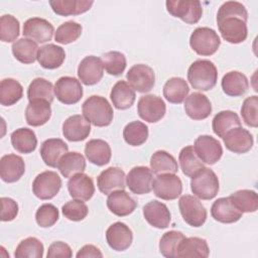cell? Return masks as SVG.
<instances>
[{"instance_id": "1", "label": "cell", "mask_w": 258, "mask_h": 258, "mask_svg": "<svg viewBox=\"0 0 258 258\" xmlns=\"http://www.w3.org/2000/svg\"><path fill=\"white\" fill-rule=\"evenodd\" d=\"M248 12L237 1L223 3L217 13V23L222 37L230 43H241L248 36Z\"/></svg>"}, {"instance_id": "2", "label": "cell", "mask_w": 258, "mask_h": 258, "mask_svg": "<svg viewBox=\"0 0 258 258\" xmlns=\"http://www.w3.org/2000/svg\"><path fill=\"white\" fill-rule=\"evenodd\" d=\"M187 80L196 90H212L218 81L217 68L209 59H198L189 66L187 70Z\"/></svg>"}, {"instance_id": "3", "label": "cell", "mask_w": 258, "mask_h": 258, "mask_svg": "<svg viewBox=\"0 0 258 258\" xmlns=\"http://www.w3.org/2000/svg\"><path fill=\"white\" fill-rule=\"evenodd\" d=\"M84 117L96 127H105L112 123L114 112L108 100L102 96L89 97L82 106Z\"/></svg>"}, {"instance_id": "4", "label": "cell", "mask_w": 258, "mask_h": 258, "mask_svg": "<svg viewBox=\"0 0 258 258\" xmlns=\"http://www.w3.org/2000/svg\"><path fill=\"white\" fill-rule=\"evenodd\" d=\"M219 178L209 167H203L191 176L190 189L195 197L201 200H212L219 191Z\"/></svg>"}, {"instance_id": "5", "label": "cell", "mask_w": 258, "mask_h": 258, "mask_svg": "<svg viewBox=\"0 0 258 258\" xmlns=\"http://www.w3.org/2000/svg\"><path fill=\"white\" fill-rule=\"evenodd\" d=\"M189 45L199 55L209 56L219 49L221 39L214 29L210 27H198L190 34Z\"/></svg>"}, {"instance_id": "6", "label": "cell", "mask_w": 258, "mask_h": 258, "mask_svg": "<svg viewBox=\"0 0 258 258\" xmlns=\"http://www.w3.org/2000/svg\"><path fill=\"white\" fill-rule=\"evenodd\" d=\"M165 5L170 15L187 24L198 23L203 15V7L198 0H168Z\"/></svg>"}, {"instance_id": "7", "label": "cell", "mask_w": 258, "mask_h": 258, "mask_svg": "<svg viewBox=\"0 0 258 258\" xmlns=\"http://www.w3.org/2000/svg\"><path fill=\"white\" fill-rule=\"evenodd\" d=\"M178 208L183 221L191 227H202L207 220V210L195 196L184 195L178 201Z\"/></svg>"}, {"instance_id": "8", "label": "cell", "mask_w": 258, "mask_h": 258, "mask_svg": "<svg viewBox=\"0 0 258 258\" xmlns=\"http://www.w3.org/2000/svg\"><path fill=\"white\" fill-rule=\"evenodd\" d=\"M154 195L164 201L177 199L182 191V182L175 173H161L153 179Z\"/></svg>"}, {"instance_id": "9", "label": "cell", "mask_w": 258, "mask_h": 258, "mask_svg": "<svg viewBox=\"0 0 258 258\" xmlns=\"http://www.w3.org/2000/svg\"><path fill=\"white\" fill-rule=\"evenodd\" d=\"M61 187V178L51 170L43 171L36 175L32 182V191L39 200L54 198Z\"/></svg>"}, {"instance_id": "10", "label": "cell", "mask_w": 258, "mask_h": 258, "mask_svg": "<svg viewBox=\"0 0 258 258\" xmlns=\"http://www.w3.org/2000/svg\"><path fill=\"white\" fill-rule=\"evenodd\" d=\"M56 99L64 105L77 104L83 97V87L81 82L73 77L59 78L53 88Z\"/></svg>"}, {"instance_id": "11", "label": "cell", "mask_w": 258, "mask_h": 258, "mask_svg": "<svg viewBox=\"0 0 258 258\" xmlns=\"http://www.w3.org/2000/svg\"><path fill=\"white\" fill-rule=\"evenodd\" d=\"M128 84L139 93L150 92L155 85V74L152 68L144 63L134 64L126 75Z\"/></svg>"}, {"instance_id": "12", "label": "cell", "mask_w": 258, "mask_h": 258, "mask_svg": "<svg viewBox=\"0 0 258 258\" xmlns=\"http://www.w3.org/2000/svg\"><path fill=\"white\" fill-rule=\"evenodd\" d=\"M166 112L164 101L156 95L142 96L137 104L139 117L149 123H156L161 120Z\"/></svg>"}, {"instance_id": "13", "label": "cell", "mask_w": 258, "mask_h": 258, "mask_svg": "<svg viewBox=\"0 0 258 258\" xmlns=\"http://www.w3.org/2000/svg\"><path fill=\"white\" fill-rule=\"evenodd\" d=\"M194 149L199 158L206 164L213 165L218 162L223 155L221 143L210 135H201L195 140Z\"/></svg>"}, {"instance_id": "14", "label": "cell", "mask_w": 258, "mask_h": 258, "mask_svg": "<svg viewBox=\"0 0 258 258\" xmlns=\"http://www.w3.org/2000/svg\"><path fill=\"white\" fill-rule=\"evenodd\" d=\"M153 172L147 166H135L126 176V185L135 195H146L151 191Z\"/></svg>"}, {"instance_id": "15", "label": "cell", "mask_w": 258, "mask_h": 258, "mask_svg": "<svg viewBox=\"0 0 258 258\" xmlns=\"http://www.w3.org/2000/svg\"><path fill=\"white\" fill-rule=\"evenodd\" d=\"M104 75V64L102 58L95 55L84 57L78 67V77L86 86L98 84Z\"/></svg>"}, {"instance_id": "16", "label": "cell", "mask_w": 258, "mask_h": 258, "mask_svg": "<svg viewBox=\"0 0 258 258\" xmlns=\"http://www.w3.org/2000/svg\"><path fill=\"white\" fill-rule=\"evenodd\" d=\"M54 32L52 24L44 18L32 17L23 24V36L38 43H44L51 40Z\"/></svg>"}, {"instance_id": "17", "label": "cell", "mask_w": 258, "mask_h": 258, "mask_svg": "<svg viewBox=\"0 0 258 258\" xmlns=\"http://www.w3.org/2000/svg\"><path fill=\"white\" fill-rule=\"evenodd\" d=\"M222 138L226 148L238 154L248 152L254 143L252 134L241 126L229 130Z\"/></svg>"}, {"instance_id": "18", "label": "cell", "mask_w": 258, "mask_h": 258, "mask_svg": "<svg viewBox=\"0 0 258 258\" xmlns=\"http://www.w3.org/2000/svg\"><path fill=\"white\" fill-rule=\"evenodd\" d=\"M106 240L110 248L115 251L127 250L133 241L131 229L122 222H116L106 231Z\"/></svg>"}, {"instance_id": "19", "label": "cell", "mask_w": 258, "mask_h": 258, "mask_svg": "<svg viewBox=\"0 0 258 258\" xmlns=\"http://www.w3.org/2000/svg\"><path fill=\"white\" fill-rule=\"evenodd\" d=\"M125 172L120 167L111 166L103 170L97 177L99 190L104 195H109L118 189L125 187Z\"/></svg>"}, {"instance_id": "20", "label": "cell", "mask_w": 258, "mask_h": 258, "mask_svg": "<svg viewBox=\"0 0 258 258\" xmlns=\"http://www.w3.org/2000/svg\"><path fill=\"white\" fill-rule=\"evenodd\" d=\"M143 216L147 223L157 229H165L169 226L171 215L167 206L158 201H151L143 207Z\"/></svg>"}, {"instance_id": "21", "label": "cell", "mask_w": 258, "mask_h": 258, "mask_svg": "<svg viewBox=\"0 0 258 258\" xmlns=\"http://www.w3.org/2000/svg\"><path fill=\"white\" fill-rule=\"evenodd\" d=\"M25 172V163L21 156L6 154L0 159V176L5 182L18 181Z\"/></svg>"}, {"instance_id": "22", "label": "cell", "mask_w": 258, "mask_h": 258, "mask_svg": "<svg viewBox=\"0 0 258 258\" xmlns=\"http://www.w3.org/2000/svg\"><path fill=\"white\" fill-rule=\"evenodd\" d=\"M91 132V123L82 115H73L62 124L63 136L72 142L85 140Z\"/></svg>"}, {"instance_id": "23", "label": "cell", "mask_w": 258, "mask_h": 258, "mask_svg": "<svg viewBox=\"0 0 258 258\" xmlns=\"http://www.w3.org/2000/svg\"><path fill=\"white\" fill-rule=\"evenodd\" d=\"M212 217L223 224H232L238 222L243 213L239 211L232 203L230 197L220 198L216 200L211 208Z\"/></svg>"}, {"instance_id": "24", "label": "cell", "mask_w": 258, "mask_h": 258, "mask_svg": "<svg viewBox=\"0 0 258 258\" xmlns=\"http://www.w3.org/2000/svg\"><path fill=\"white\" fill-rule=\"evenodd\" d=\"M184 111L192 120H204L212 113V105L208 97L196 92L185 98Z\"/></svg>"}, {"instance_id": "25", "label": "cell", "mask_w": 258, "mask_h": 258, "mask_svg": "<svg viewBox=\"0 0 258 258\" xmlns=\"http://www.w3.org/2000/svg\"><path fill=\"white\" fill-rule=\"evenodd\" d=\"M107 207L111 213L118 217H126L134 212L137 203L124 189L112 191L107 198Z\"/></svg>"}, {"instance_id": "26", "label": "cell", "mask_w": 258, "mask_h": 258, "mask_svg": "<svg viewBox=\"0 0 258 258\" xmlns=\"http://www.w3.org/2000/svg\"><path fill=\"white\" fill-rule=\"evenodd\" d=\"M68 190L73 199L89 201L95 194V185L93 179L88 174L80 172L70 178Z\"/></svg>"}, {"instance_id": "27", "label": "cell", "mask_w": 258, "mask_h": 258, "mask_svg": "<svg viewBox=\"0 0 258 258\" xmlns=\"http://www.w3.org/2000/svg\"><path fill=\"white\" fill-rule=\"evenodd\" d=\"M69 150L68 144L60 138L46 139L40 146V156L49 167H57L60 157Z\"/></svg>"}, {"instance_id": "28", "label": "cell", "mask_w": 258, "mask_h": 258, "mask_svg": "<svg viewBox=\"0 0 258 258\" xmlns=\"http://www.w3.org/2000/svg\"><path fill=\"white\" fill-rule=\"evenodd\" d=\"M85 155L91 163L103 166L110 162L112 155L111 147L103 139H91L85 146Z\"/></svg>"}, {"instance_id": "29", "label": "cell", "mask_w": 258, "mask_h": 258, "mask_svg": "<svg viewBox=\"0 0 258 258\" xmlns=\"http://www.w3.org/2000/svg\"><path fill=\"white\" fill-rule=\"evenodd\" d=\"M51 116L50 103L44 100L29 101L25 109V119L28 125L38 127L44 125Z\"/></svg>"}, {"instance_id": "30", "label": "cell", "mask_w": 258, "mask_h": 258, "mask_svg": "<svg viewBox=\"0 0 258 258\" xmlns=\"http://www.w3.org/2000/svg\"><path fill=\"white\" fill-rule=\"evenodd\" d=\"M66 58V52L61 46L53 43H47L38 48L37 61L46 70H54L59 68Z\"/></svg>"}, {"instance_id": "31", "label": "cell", "mask_w": 258, "mask_h": 258, "mask_svg": "<svg viewBox=\"0 0 258 258\" xmlns=\"http://www.w3.org/2000/svg\"><path fill=\"white\" fill-rule=\"evenodd\" d=\"M210 255L208 242L199 237L184 238L178 245L176 257L207 258Z\"/></svg>"}, {"instance_id": "32", "label": "cell", "mask_w": 258, "mask_h": 258, "mask_svg": "<svg viewBox=\"0 0 258 258\" xmlns=\"http://www.w3.org/2000/svg\"><path fill=\"white\" fill-rule=\"evenodd\" d=\"M221 86L226 95L230 97H240L249 89V82L244 74L232 71L224 75Z\"/></svg>"}, {"instance_id": "33", "label": "cell", "mask_w": 258, "mask_h": 258, "mask_svg": "<svg viewBox=\"0 0 258 258\" xmlns=\"http://www.w3.org/2000/svg\"><path fill=\"white\" fill-rule=\"evenodd\" d=\"M135 91L126 81H118L110 93L111 101L118 110H126L135 102Z\"/></svg>"}, {"instance_id": "34", "label": "cell", "mask_w": 258, "mask_h": 258, "mask_svg": "<svg viewBox=\"0 0 258 258\" xmlns=\"http://www.w3.org/2000/svg\"><path fill=\"white\" fill-rule=\"evenodd\" d=\"M94 4L89 0H50L49 5L52 11L60 16L79 15L89 11Z\"/></svg>"}, {"instance_id": "35", "label": "cell", "mask_w": 258, "mask_h": 258, "mask_svg": "<svg viewBox=\"0 0 258 258\" xmlns=\"http://www.w3.org/2000/svg\"><path fill=\"white\" fill-rule=\"evenodd\" d=\"M57 168L63 177L71 178L86 169V159L79 152H67L60 157Z\"/></svg>"}, {"instance_id": "36", "label": "cell", "mask_w": 258, "mask_h": 258, "mask_svg": "<svg viewBox=\"0 0 258 258\" xmlns=\"http://www.w3.org/2000/svg\"><path fill=\"white\" fill-rule=\"evenodd\" d=\"M189 87L182 78L173 77L166 81L163 86V96L171 104H180L187 97Z\"/></svg>"}, {"instance_id": "37", "label": "cell", "mask_w": 258, "mask_h": 258, "mask_svg": "<svg viewBox=\"0 0 258 258\" xmlns=\"http://www.w3.org/2000/svg\"><path fill=\"white\" fill-rule=\"evenodd\" d=\"M11 144L13 148L24 154L31 153L37 146V138L33 130L29 128H19L12 132Z\"/></svg>"}, {"instance_id": "38", "label": "cell", "mask_w": 258, "mask_h": 258, "mask_svg": "<svg viewBox=\"0 0 258 258\" xmlns=\"http://www.w3.org/2000/svg\"><path fill=\"white\" fill-rule=\"evenodd\" d=\"M37 42L29 38H20L13 42L12 44V53L14 57L22 63H33L37 58L38 51Z\"/></svg>"}, {"instance_id": "39", "label": "cell", "mask_w": 258, "mask_h": 258, "mask_svg": "<svg viewBox=\"0 0 258 258\" xmlns=\"http://www.w3.org/2000/svg\"><path fill=\"white\" fill-rule=\"evenodd\" d=\"M150 169L155 174L176 173L178 165L171 154L164 150H157L151 155Z\"/></svg>"}, {"instance_id": "40", "label": "cell", "mask_w": 258, "mask_h": 258, "mask_svg": "<svg viewBox=\"0 0 258 258\" xmlns=\"http://www.w3.org/2000/svg\"><path fill=\"white\" fill-rule=\"evenodd\" d=\"M241 126V120L239 116L230 110L221 111L218 114L215 115L213 121H212V128L214 133L219 136L223 137L229 130L240 127Z\"/></svg>"}, {"instance_id": "41", "label": "cell", "mask_w": 258, "mask_h": 258, "mask_svg": "<svg viewBox=\"0 0 258 258\" xmlns=\"http://www.w3.org/2000/svg\"><path fill=\"white\" fill-rule=\"evenodd\" d=\"M23 96L21 84L11 78L4 79L0 83V103L3 106L16 104Z\"/></svg>"}, {"instance_id": "42", "label": "cell", "mask_w": 258, "mask_h": 258, "mask_svg": "<svg viewBox=\"0 0 258 258\" xmlns=\"http://www.w3.org/2000/svg\"><path fill=\"white\" fill-rule=\"evenodd\" d=\"M178 161L182 173L191 177L196 172L204 167V162L197 155L194 146L188 145L183 147L178 155Z\"/></svg>"}, {"instance_id": "43", "label": "cell", "mask_w": 258, "mask_h": 258, "mask_svg": "<svg viewBox=\"0 0 258 258\" xmlns=\"http://www.w3.org/2000/svg\"><path fill=\"white\" fill-rule=\"evenodd\" d=\"M53 88L49 81L43 78H35L28 86L27 98L29 101L44 100L51 103L53 101Z\"/></svg>"}, {"instance_id": "44", "label": "cell", "mask_w": 258, "mask_h": 258, "mask_svg": "<svg viewBox=\"0 0 258 258\" xmlns=\"http://www.w3.org/2000/svg\"><path fill=\"white\" fill-rule=\"evenodd\" d=\"M232 203L242 213H254L258 209V197L251 189H240L230 196Z\"/></svg>"}, {"instance_id": "45", "label": "cell", "mask_w": 258, "mask_h": 258, "mask_svg": "<svg viewBox=\"0 0 258 258\" xmlns=\"http://www.w3.org/2000/svg\"><path fill=\"white\" fill-rule=\"evenodd\" d=\"M123 137L127 144L140 146L148 138V127L140 121L130 122L123 129Z\"/></svg>"}, {"instance_id": "46", "label": "cell", "mask_w": 258, "mask_h": 258, "mask_svg": "<svg viewBox=\"0 0 258 258\" xmlns=\"http://www.w3.org/2000/svg\"><path fill=\"white\" fill-rule=\"evenodd\" d=\"M43 244L35 237L22 240L15 249L16 258H41L43 256Z\"/></svg>"}, {"instance_id": "47", "label": "cell", "mask_w": 258, "mask_h": 258, "mask_svg": "<svg viewBox=\"0 0 258 258\" xmlns=\"http://www.w3.org/2000/svg\"><path fill=\"white\" fill-rule=\"evenodd\" d=\"M185 236L179 231H168L162 235L159 241V251L161 255L167 258L176 257V251L179 243Z\"/></svg>"}, {"instance_id": "48", "label": "cell", "mask_w": 258, "mask_h": 258, "mask_svg": "<svg viewBox=\"0 0 258 258\" xmlns=\"http://www.w3.org/2000/svg\"><path fill=\"white\" fill-rule=\"evenodd\" d=\"M83 27L76 21H67L60 24L55 33L54 40L60 44H69L76 41L82 34Z\"/></svg>"}, {"instance_id": "49", "label": "cell", "mask_w": 258, "mask_h": 258, "mask_svg": "<svg viewBox=\"0 0 258 258\" xmlns=\"http://www.w3.org/2000/svg\"><path fill=\"white\" fill-rule=\"evenodd\" d=\"M103 64L107 74L111 76H120L126 69L125 55L117 50L108 51L103 55Z\"/></svg>"}, {"instance_id": "50", "label": "cell", "mask_w": 258, "mask_h": 258, "mask_svg": "<svg viewBox=\"0 0 258 258\" xmlns=\"http://www.w3.org/2000/svg\"><path fill=\"white\" fill-rule=\"evenodd\" d=\"M20 24L16 17L4 14L0 18V39L3 42H12L19 36Z\"/></svg>"}, {"instance_id": "51", "label": "cell", "mask_w": 258, "mask_h": 258, "mask_svg": "<svg viewBox=\"0 0 258 258\" xmlns=\"http://www.w3.org/2000/svg\"><path fill=\"white\" fill-rule=\"evenodd\" d=\"M58 217V210L52 204L41 205L35 213V221L41 228L52 227L57 222Z\"/></svg>"}, {"instance_id": "52", "label": "cell", "mask_w": 258, "mask_h": 258, "mask_svg": "<svg viewBox=\"0 0 258 258\" xmlns=\"http://www.w3.org/2000/svg\"><path fill=\"white\" fill-rule=\"evenodd\" d=\"M241 116L244 123L249 126L256 128L258 126V97L250 96L246 98L241 107Z\"/></svg>"}, {"instance_id": "53", "label": "cell", "mask_w": 258, "mask_h": 258, "mask_svg": "<svg viewBox=\"0 0 258 258\" xmlns=\"http://www.w3.org/2000/svg\"><path fill=\"white\" fill-rule=\"evenodd\" d=\"M62 215L70 221L80 222L83 221L89 213L87 205L81 200H73L66 203L61 208Z\"/></svg>"}, {"instance_id": "54", "label": "cell", "mask_w": 258, "mask_h": 258, "mask_svg": "<svg viewBox=\"0 0 258 258\" xmlns=\"http://www.w3.org/2000/svg\"><path fill=\"white\" fill-rule=\"evenodd\" d=\"M1 221L10 222L18 215V205L11 198H1Z\"/></svg>"}, {"instance_id": "55", "label": "cell", "mask_w": 258, "mask_h": 258, "mask_svg": "<svg viewBox=\"0 0 258 258\" xmlns=\"http://www.w3.org/2000/svg\"><path fill=\"white\" fill-rule=\"evenodd\" d=\"M73 256V252L71 247L61 241L53 242L49 245L46 257L47 258H57V257H64L70 258Z\"/></svg>"}, {"instance_id": "56", "label": "cell", "mask_w": 258, "mask_h": 258, "mask_svg": "<svg viewBox=\"0 0 258 258\" xmlns=\"http://www.w3.org/2000/svg\"><path fill=\"white\" fill-rule=\"evenodd\" d=\"M78 258H87V257H103L100 249L94 245H85L83 246L76 255Z\"/></svg>"}]
</instances>
